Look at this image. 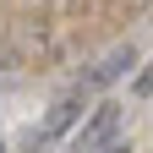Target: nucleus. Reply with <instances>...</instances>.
Masks as SVG:
<instances>
[{"instance_id":"f257e3e1","label":"nucleus","mask_w":153,"mask_h":153,"mask_svg":"<svg viewBox=\"0 0 153 153\" xmlns=\"http://www.w3.org/2000/svg\"><path fill=\"white\" fill-rule=\"evenodd\" d=\"M115 120H120V104H99V115L88 120V131H76L71 153H93V148H104V142H109V131H115Z\"/></svg>"},{"instance_id":"f03ea898","label":"nucleus","mask_w":153,"mask_h":153,"mask_svg":"<svg viewBox=\"0 0 153 153\" xmlns=\"http://www.w3.org/2000/svg\"><path fill=\"white\" fill-rule=\"evenodd\" d=\"M76 109H82V88H71L66 99L55 104V115L44 120V131H33V142H38V137H44V142H55V137H60V131H66V126L76 120Z\"/></svg>"},{"instance_id":"7ed1b4c3","label":"nucleus","mask_w":153,"mask_h":153,"mask_svg":"<svg viewBox=\"0 0 153 153\" xmlns=\"http://www.w3.org/2000/svg\"><path fill=\"white\" fill-rule=\"evenodd\" d=\"M137 93H153V66H148V71L137 76Z\"/></svg>"},{"instance_id":"20e7f679","label":"nucleus","mask_w":153,"mask_h":153,"mask_svg":"<svg viewBox=\"0 0 153 153\" xmlns=\"http://www.w3.org/2000/svg\"><path fill=\"white\" fill-rule=\"evenodd\" d=\"M104 153H131V148H126V142H109V148H104Z\"/></svg>"},{"instance_id":"39448f33","label":"nucleus","mask_w":153,"mask_h":153,"mask_svg":"<svg viewBox=\"0 0 153 153\" xmlns=\"http://www.w3.org/2000/svg\"><path fill=\"white\" fill-rule=\"evenodd\" d=\"M0 153H6V148H0Z\"/></svg>"}]
</instances>
